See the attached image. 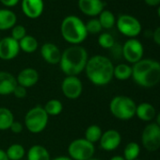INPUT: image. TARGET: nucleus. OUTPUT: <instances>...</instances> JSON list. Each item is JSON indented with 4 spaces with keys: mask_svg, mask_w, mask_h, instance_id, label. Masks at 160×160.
I'll use <instances>...</instances> for the list:
<instances>
[{
    "mask_svg": "<svg viewBox=\"0 0 160 160\" xmlns=\"http://www.w3.org/2000/svg\"><path fill=\"white\" fill-rule=\"evenodd\" d=\"M114 65L112 61L102 55L89 58L85 72L90 81L95 86H106L113 79Z\"/></svg>",
    "mask_w": 160,
    "mask_h": 160,
    "instance_id": "1",
    "label": "nucleus"
},
{
    "mask_svg": "<svg viewBox=\"0 0 160 160\" xmlns=\"http://www.w3.org/2000/svg\"><path fill=\"white\" fill-rule=\"evenodd\" d=\"M89 55L81 45H72L61 53L59 67L66 76H77L85 71Z\"/></svg>",
    "mask_w": 160,
    "mask_h": 160,
    "instance_id": "2",
    "label": "nucleus"
},
{
    "mask_svg": "<svg viewBox=\"0 0 160 160\" xmlns=\"http://www.w3.org/2000/svg\"><path fill=\"white\" fill-rule=\"evenodd\" d=\"M132 78L140 87L152 88L160 82V63L154 59L145 58L132 67Z\"/></svg>",
    "mask_w": 160,
    "mask_h": 160,
    "instance_id": "3",
    "label": "nucleus"
},
{
    "mask_svg": "<svg viewBox=\"0 0 160 160\" xmlns=\"http://www.w3.org/2000/svg\"><path fill=\"white\" fill-rule=\"evenodd\" d=\"M62 38L72 45H79L88 37L85 23L75 15L66 16L60 25Z\"/></svg>",
    "mask_w": 160,
    "mask_h": 160,
    "instance_id": "4",
    "label": "nucleus"
},
{
    "mask_svg": "<svg viewBox=\"0 0 160 160\" xmlns=\"http://www.w3.org/2000/svg\"><path fill=\"white\" fill-rule=\"evenodd\" d=\"M136 108L137 105L135 101L125 95H117L109 103L111 114L122 121H127L136 116Z\"/></svg>",
    "mask_w": 160,
    "mask_h": 160,
    "instance_id": "5",
    "label": "nucleus"
},
{
    "mask_svg": "<svg viewBox=\"0 0 160 160\" xmlns=\"http://www.w3.org/2000/svg\"><path fill=\"white\" fill-rule=\"evenodd\" d=\"M49 116L45 112L43 107L35 106L27 112L24 120V126L28 132L32 134H39L46 128Z\"/></svg>",
    "mask_w": 160,
    "mask_h": 160,
    "instance_id": "6",
    "label": "nucleus"
},
{
    "mask_svg": "<svg viewBox=\"0 0 160 160\" xmlns=\"http://www.w3.org/2000/svg\"><path fill=\"white\" fill-rule=\"evenodd\" d=\"M95 152L94 144L84 138L73 139L68 146V156L72 160H89Z\"/></svg>",
    "mask_w": 160,
    "mask_h": 160,
    "instance_id": "7",
    "label": "nucleus"
},
{
    "mask_svg": "<svg viewBox=\"0 0 160 160\" xmlns=\"http://www.w3.org/2000/svg\"><path fill=\"white\" fill-rule=\"evenodd\" d=\"M118 30L124 36L133 39L138 36L141 32V24L134 16L128 14L120 15L116 20Z\"/></svg>",
    "mask_w": 160,
    "mask_h": 160,
    "instance_id": "8",
    "label": "nucleus"
},
{
    "mask_svg": "<svg viewBox=\"0 0 160 160\" xmlns=\"http://www.w3.org/2000/svg\"><path fill=\"white\" fill-rule=\"evenodd\" d=\"M141 142L149 152H155L160 148V127L155 122H150L144 127Z\"/></svg>",
    "mask_w": 160,
    "mask_h": 160,
    "instance_id": "9",
    "label": "nucleus"
},
{
    "mask_svg": "<svg viewBox=\"0 0 160 160\" xmlns=\"http://www.w3.org/2000/svg\"><path fill=\"white\" fill-rule=\"evenodd\" d=\"M143 54L144 48L142 43L135 38L127 40L122 46V56L129 63L135 64L141 60Z\"/></svg>",
    "mask_w": 160,
    "mask_h": 160,
    "instance_id": "10",
    "label": "nucleus"
},
{
    "mask_svg": "<svg viewBox=\"0 0 160 160\" xmlns=\"http://www.w3.org/2000/svg\"><path fill=\"white\" fill-rule=\"evenodd\" d=\"M61 92L66 98L70 100H75L82 94V81L77 76H66L62 80Z\"/></svg>",
    "mask_w": 160,
    "mask_h": 160,
    "instance_id": "11",
    "label": "nucleus"
},
{
    "mask_svg": "<svg viewBox=\"0 0 160 160\" xmlns=\"http://www.w3.org/2000/svg\"><path fill=\"white\" fill-rule=\"evenodd\" d=\"M19 42L12 37L0 39V58L3 60H12L15 58L20 52Z\"/></svg>",
    "mask_w": 160,
    "mask_h": 160,
    "instance_id": "12",
    "label": "nucleus"
},
{
    "mask_svg": "<svg viewBox=\"0 0 160 160\" xmlns=\"http://www.w3.org/2000/svg\"><path fill=\"white\" fill-rule=\"evenodd\" d=\"M122 142V136L120 132L115 129L107 130L102 134V137L99 140L100 147L107 152H111L116 150Z\"/></svg>",
    "mask_w": 160,
    "mask_h": 160,
    "instance_id": "13",
    "label": "nucleus"
},
{
    "mask_svg": "<svg viewBox=\"0 0 160 160\" xmlns=\"http://www.w3.org/2000/svg\"><path fill=\"white\" fill-rule=\"evenodd\" d=\"M40 79V74L38 71L34 68H25L22 71L19 72V73L16 76L17 84L28 89L31 87H34Z\"/></svg>",
    "mask_w": 160,
    "mask_h": 160,
    "instance_id": "14",
    "label": "nucleus"
},
{
    "mask_svg": "<svg viewBox=\"0 0 160 160\" xmlns=\"http://www.w3.org/2000/svg\"><path fill=\"white\" fill-rule=\"evenodd\" d=\"M44 10L43 0H22V11L30 19L39 18Z\"/></svg>",
    "mask_w": 160,
    "mask_h": 160,
    "instance_id": "15",
    "label": "nucleus"
},
{
    "mask_svg": "<svg viewBox=\"0 0 160 160\" xmlns=\"http://www.w3.org/2000/svg\"><path fill=\"white\" fill-rule=\"evenodd\" d=\"M41 55L45 62L52 65L58 64L61 58V51L52 42H46L42 45Z\"/></svg>",
    "mask_w": 160,
    "mask_h": 160,
    "instance_id": "16",
    "label": "nucleus"
},
{
    "mask_svg": "<svg viewBox=\"0 0 160 160\" xmlns=\"http://www.w3.org/2000/svg\"><path fill=\"white\" fill-rule=\"evenodd\" d=\"M102 0H78V8L88 16H97L104 11Z\"/></svg>",
    "mask_w": 160,
    "mask_h": 160,
    "instance_id": "17",
    "label": "nucleus"
},
{
    "mask_svg": "<svg viewBox=\"0 0 160 160\" xmlns=\"http://www.w3.org/2000/svg\"><path fill=\"white\" fill-rule=\"evenodd\" d=\"M16 77L9 72H0V95L12 94L14 89L17 86Z\"/></svg>",
    "mask_w": 160,
    "mask_h": 160,
    "instance_id": "18",
    "label": "nucleus"
},
{
    "mask_svg": "<svg viewBox=\"0 0 160 160\" xmlns=\"http://www.w3.org/2000/svg\"><path fill=\"white\" fill-rule=\"evenodd\" d=\"M136 116L143 122H151L156 116L154 107L150 103H141L137 106Z\"/></svg>",
    "mask_w": 160,
    "mask_h": 160,
    "instance_id": "19",
    "label": "nucleus"
},
{
    "mask_svg": "<svg viewBox=\"0 0 160 160\" xmlns=\"http://www.w3.org/2000/svg\"><path fill=\"white\" fill-rule=\"evenodd\" d=\"M17 16L11 10H0V30H8L16 25Z\"/></svg>",
    "mask_w": 160,
    "mask_h": 160,
    "instance_id": "20",
    "label": "nucleus"
},
{
    "mask_svg": "<svg viewBox=\"0 0 160 160\" xmlns=\"http://www.w3.org/2000/svg\"><path fill=\"white\" fill-rule=\"evenodd\" d=\"M28 160H51L48 150L39 144L31 146L27 152Z\"/></svg>",
    "mask_w": 160,
    "mask_h": 160,
    "instance_id": "21",
    "label": "nucleus"
},
{
    "mask_svg": "<svg viewBox=\"0 0 160 160\" xmlns=\"http://www.w3.org/2000/svg\"><path fill=\"white\" fill-rule=\"evenodd\" d=\"M13 122L14 116L12 110L4 107H0V131L10 130Z\"/></svg>",
    "mask_w": 160,
    "mask_h": 160,
    "instance_id": "22",
    "label": "nucleus"
},
{
    "mask_svg": "<svg viewBox=\"0 0 160 160\" xmlns=\"http://www.w3.org/2000/svg\"><path fill=\"white\" fill-rule=\"evenodd\" d=\"M19 46H20V50L24 51L25 53L31 54L38 49L39 42L35 37L31 35H27L19 42Z\"/></svg>",
    "mask_w": 160,
    "mask_h": 160,
    "instance_id": "23",
    "label": "nucleus"
},
{
    "mask_svg": "<svg viewBox=\"0 0 160 160\" xmlns=\"http://www.w3.org/2000/svg\"><path fill=\"white\" fill-rule=\"evenodd\" d=\"M113 76L121 81L127 80L132 77V67L125 63H120L117 66H114Z\"/></svg>",
    "mask_w": 160,
    "mask_h": 160,
    "instance_id": "24",
    "label": "nucleus"
},
{
    "mask_svg": "<svg viewBox=\"0 0 160 160\" xmlns=\"http://www.w3.org/2000/svg\"><path fill=\"white\" fill-rule=\"evenodd\" d=\"M26 149L20 143H13L6 150L9 160H21L26 155Z\"/></svg>",
    "mask_w": 160,
    "mask_h": 160,
    "instance_id": "25",
    "label": "nucleus"
},
{
    "mask_svg": "<svg viewBox=\"0 0 160 160\" xmlns=\"http://www.w3.org/2000/svg\"><path fill=\"white\" fill-rule=\"evenodd\" d=\"M102 134H103V131L99 125L92 124V125L88 126L87 129L85 130L84 138L87 139L88 141H90L91 143L94 144L96 142H99V140L102 137Z\"/></svg>",
    "mask_w": 160,
    "mask_h": 160,
    "instance_id": "26",
    "label": "nucleus"
},
{
    "mask_svg": "<svg viewBox=\"0 0 160 160\" xmlns=\"http://www.w3.org/2000/svg\"><path fill=\"white\" fill-rule=\"evenodd\" d=\"M43 108L48 116H58L63 110V105L61 101L58 99H50L45 103Z\"/></svg>",
    "mask_w": 160,
    "mask_h": 160,
    "instance_id": "27",
    "label": "nucleus"
},
{
    "mask_svg": "<svg viewBox=\"0 0 160 160\" xmlns=\"http://www.w3.org/2000/svg\"><path fill=\"white\" fill-rule=\"evenodd\" d=\"M140 153V147L138 143L131 141L126 144L123 150V158L125 160H136Z\"/></svg>",
    "mask_w": 160,
    "mask_h": 160,
    "instance_id": "28",
    "label": "nucleus"
},
{
    "mask_svg": "<svg viewBox=\"0 0 160 160\" xmlns=\"http://www.w3.org/2000/svg\"><path fill=\"white\" fill-rule=\"evenodd\" d=\"M98 20L102 26V28H105V29H110L116 24V18L114 14L110 11H108V10H104L99 14Z\"/></svg>",
    "mask_w": 160,
    "mask_h": 160,
    "instance_id": "29",
    "label": "nucleus"
},
{
    "mask_svg": "<svg viewBox=\"0 0 160 160\" xmlns=\"http://www.w3.org/2000/svg\"><path fill=\"white\" fill-rule=\"evenodd\" d=\"M98 43L104 49H111L115 44V41L111 34L105 32V33H102L99 35Z\"/></svg>",
    "mask_w": 160,
    "mask_h": 160,
    "instance_id": "30",
    "label": "nucleus"
},
{
    "mask_svg": "<svg viewBox=\"0 0 160 160\" xmlns=\"http://www.w3.org/2000/svg\"><path fill=\"white\" fill-rule=\"evenodd\" d=\"M85 25H86V29H87L88 34L89 33H91V34H98L103 29L99 20L96 19V18L88 21V23L85 24Z\"/></svg>",
    "mask_w": 160,
    "mask_h": 160,
    "instance_id": "31",
    "label": "nucleus"
},
{
    "mask_svg": "<svg viewBox=\"0 0 160 160\" xmlns=\"http://www.w3.org/2000/svg\"><path fill=\"white\" fill-rule=\"evenodd\" d=\"M25 36H27V30L24 26L22 25H15L12 28V38L16 40L17 42H20Z\"/></svg>",
    "mask_w": 160,
    "mask_h": 160,
    "instance_id": "32",
    "label": "nucleus"
},
{
    "mask_svg": "<svg viewBox=\"0 0 160 160\" xmlns=\"http://www.w3.org/2000/svg\"><path fill=\"white\" fill-rule=\"evenodd\" d=\"M27 93H28L27 89L24 88V87H22V86H20V85H17L16 88L14 89L13 92H12V94H13L16 98H18V99H23V98H25V97L27 96Z\"/></svg>",
    "mask_w": 160,
    "mask_h": 160,
    "instance_id": "33",
    "label": "nucleus"
},
{
    "mask_svg": "<svg viewBox=\"0 0 160 160\" xmlns=\"http://www.w3.org/2000/svg\"><path fill=\"white\" fill-rule=\"evenodd\" d=\"M23 129H24V124H23L21 122L15 121V120H14V122L12 123V125H11V127H10V130H11L12 133H14V134H19V133H21V132L23 131Z\"/></svg>",
    "mask_w": 160,
    "mask_h": 160,
    "instance_id": "34",
    "label": "nucleus"
},
{
    "mask_svg": "<svg viewBox=\"0 0 160 160\" xmlns=\"http://www.w3.org/2000/svg\"><path fill=\"white\" fill-rule=\"evenodd\" d=\"M152 40L153 42L160 46V27H158L152 34Z\"/></svg>",
    "mask_w": 160,
    "mask_h": 160,
    "instance_id": "35",
    "label": "nucleus"
},
{
    "mask_svg": "<svg viewBox=\"0 0 160 160\" xmlns=\"http://www.w3.org/2000/svg\"><path fill=\"white\" fill-rule=\"evenodd\" d=\"M19 1L20 0H0V2H1L5 7H8V8H12V7L16 6Z\"/></svg>",
    "mask_w": 160,
    "mask_h": 160,
    "instance_id": "36",
    "label": "nucleus"
},
{
    "mask_svg": "<svg viewBox=\"0 0 160 160\" xmlns=\"http://www.w3.org/2000/svg\"><path fill=\"white\" fill-rule=\"evenodd\" d=\"M144 2L150 7H156L160 5V0H144Z\"/></svg>",
    "mask_w": 160,
    "mask_h": 160,
    "instance_id": "37",
    "label": "nucleus"
},
{
    "mask_svg": "<svg viewBox=\"0 0 160 160\" xmlns=\"http://www.w3.org/2000/svg\"><path fill=\"white\" fill-rule=\"evenodd\" d=\"M0 160H9L6 151H4L3 149H0Z\"/></svg>",
    "mask_w": 160,
    "mask_h": 160,
    "instance_id": "38",
    "label": "nucleus"
},
{
    "mask_svg": "<svg viewBox=\"0 0 160 160\" xmlns=\"http://www.w3.org/2000/svg\"><path fill=\"white\" fill-rule=\"evenodd\" d=\"M51 160H72V159L70 158L69 156H66V155H60V156H57Z\"/></svg>",
    "mask_w": 160,
    "mask_h": 160,
    "instance_id": "39",
    "label": "nucleus"
},
{
    "mask_svg": "<svg viewBox=\"0 0 160 160\" xmlns=\"http://www.w3.org/2000/svg\"><path fill=\"white\" fill-rule=\"evenodd\" d=\"M109 160H125V159H124L123 156H122V155H114V156H112Z\"/></svg>",
    "mask_w": 160,
    "mask_h": 160,
    "instance_id": "40",
    "label": "nucleus"
},
{
    "mask_svg": "<svg viewBox=\"0 0 160 160\" xmlns=\"http://www.w3.org/2000/svg\"><path fill=\"white\" fill-rule=\"evenodd\" d=\"M155 119H156V124L160 127V112L156 115V117H155Z\"/></svg>",
    "mask_w": 160,
    "mask_h": 160,
    "instance_id": "41",
    "label": "nucleus"
},
{
    "mask_svg": "<svg viewBox=\"0 0 160 160\" xmlns=\"http://www.w3.org/2000/svg\"><path fill=\"white\" fill-rule=\"evenodd\" d=\"M157 14H158V16L160 18V5L158 6V9H157Z\"/></svg>",
    "mask_w": 160,
    "mask_h": 160,
    "instance_id": "42",
    "label": "nucleus"
},
{
    "mask_svg": "<svg viewBox=\"0 0 160 160\" xmlns=\"http://www.w3.org/2000/svg\"><path fill=\"white\" fill-rule=\"evenodd\" d=\"M89 160H100V159H98V158H95V157H92V158H91V159H89Z\"/></svg>",
    "mask_w": 160,
    "mask_h": 160,
    "instance_id": "43",
    "label": "nucleus"
},
{
    "mask_svg": "<svg viewBox=\"0 0 160 160\" xmlns=\"http://www.w3.org/2000/svg\"><path fill=\"white\" fill-rule=\"evenodd\" d=\"M136 160H140V159H136Z\"/></svg>",
    "mask_w": 160,
    "mask_h": 160,
    "instance_id": "44",
    "label": "nucleus"
}]
</instances>
